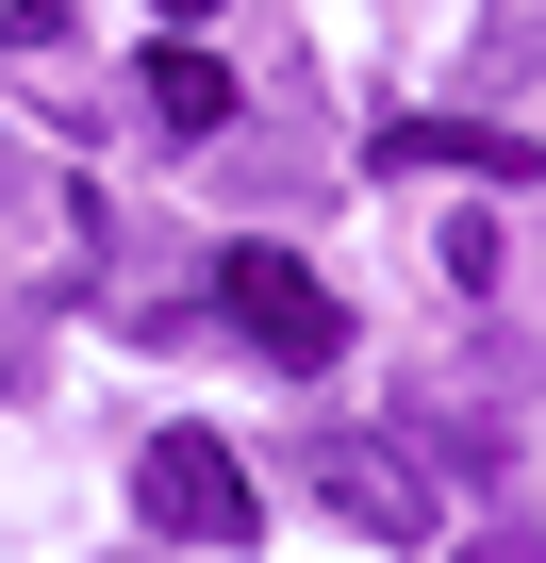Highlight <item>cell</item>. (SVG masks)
<instances>
[{
  "label": "cell",
  "instance_id": "cell-1",
  "mask_svg": "<svg viewBox=\"0 0 546 563\" xmlns=\"http://www.w3.org/2000/svg\"><path fill=\"white\" fill-rule=\"evenodd\" d=\"M215 316H232L265 365H332V349H348V299H332L299 249H265V232H248V249H215Z\"/></svg>",
  "mask_w": 546,
  "mask_h": 563
},
{
  "label": "cell",
  "instance_id": "cell-2",
  "mask_svg": "<svg viewBox=\"0 0 546 563\" xmlns=\"http://www.w3.org/2000/svg\"><path fill=\"white\" fill-rule=\"evenodd\" d=\"M133 514H149L166 547H248V530H265V497H248V464H232L215 431H149V448H133Z\"/></svg>",
  "mask_w": 546,
  "mask_h": 563
},
{
  "label": "cell",
  "instance_id": "cell-3",
  "mask_svg": "<svg viewBox=\"0 0 546 563\" xmlns=\"http://www.w3.org/2000/svg\"><path fill=\"white\" fill-rule=\"evenodd\" d=\"M299 497L365 547H431V464H398L381 431H299Z\"/></svg>",
  "mask_w": 546,
  "mask_h": 563
},
{
  "label": "cell",
  "instance_id": "cell-4",
  "mask_svg": "<svg viewBox=\"0 0 546 563\" xmlns=\"http://www.w3.org/2000/svg\"><path fill=\"white\" fill-rule=\"evenodd\" d=\"M381 166H464V183H530L546 150H530V133H497V117H398V133H381Z\"/></svg>",
  "mask_w": 546,
  "mask_h": 563
},
{
  "label": "cell",
  "instance_id": "cell-5",
  "mask_svg": "<svg viewBox=\"0 0 546 563\" xmlns=\"http://www.w3.org/2000/svg\"><path fill=\"white\" fill-rule=\"evenodd\" d=\"M149 117H166V133H232V67H215L199 34H149Z\"/></svg>",
  "mask_w": 546,
  "mask_h": 563
},
{
  "label": "cell",
  "instance_id": "cell-6",
  "mask_svg": "<svg viewBox=\"0 0 546 563\" xmlns=\"http://www.w3.org/2000/svg\"><path fill=\"white\" fill-rule=\"evenodd\" d=\"M0 51H67V0H0Z\"/></svg>",
  "mask_w": 546,
  "mask_h": 563
},
{
  "label": "cell",
  "instance_id": "cell-7",
  "mask_svg": "<svg viewBox=\"0 0 546 563\" xmlns=\"http://www.w3.org/2000/svg\"><path fill=\"white\" fill-rule=\"evenodd\" d=\"M464 563H546V547H530V530H480V547H464Z\"/></svg>",
  "mask_w": 546,
  "mask_h": 563
},
{
  "label": "cell",
  "instance_id": "cell-8",
  "mask_svg": "<svg viewBox=\"0 0 546 563\" xmlns=\"http://www.w3.org/2000/svg\"><path fill=\"white\" fill-rule=\"evenodd\" d=\"M215 18H232V0H166V34H215Z\"/></svg>",
  "mask_w": 546,
  "mask_h": 563
}]
</instances>
